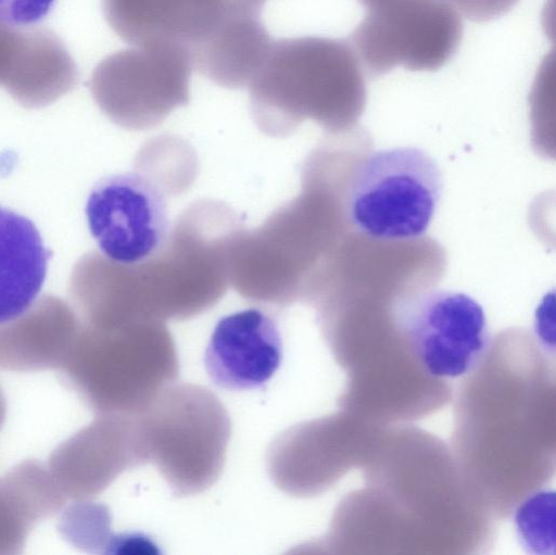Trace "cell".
Wrapping results in <instances>:
<instances>
[{
  "mask_svg": "<svg viewBox=\"0 0 556 555\" xmlns=\"http://www.w3.org/2000/svg\"><path fill=\"white\" fill-rule=\"evenodd\" d=\"M243 228L239 214L226 203L195 201L143 262L125 265L98 252L84 255L74 267L71 293L98 326L191 318L225 294L230 248Z\"/></svg>",
  "mask_w": 556,
  "mask_h": 555,
  "instance_id": "obj_1",
  "label": "cell"
},
{
  "mask_svg": "<svg viewBox=\"0 0 556 555\" xmlns=\"http://www.w3.org/2000/svg\"><path fill=\"white\" fill-rule=\"evenodd\" d=\"M249 87L255 125L279 138L307 117L327 122L355 111L366 89L349 40L319 36L273 41Z\"/></svg>",
  "mask_w": 556,
  "mask_h": 555,
  "instance_id": "obj_2",
  "label": "cell"
},
{
  "mask_svg": "<svg viewBox=\"0 0 556 555\" xmlns=\"http://www.w3.org/2000/svg\"><path fill=\"white\" fill-rule=\"evenodd\" d=\"M147 463H152L177 495L205 491L219 478L231 422L207 388L172 383L135 415Z\"/></svg>",
  "mask_w": 556,
  "mask_h": 555,
  "instance_id": "obj_3",
  "label": "cell"
},
{
  "mask_svg": "<svg viewBox=\"0 0 556 555\" xmlns=\"http://www.w3.org/2000/svg\"><path fill=\"white\" fill-rule=\"evenodd\" d=\"M443 176L437 161L416 147L372 151L355 168L346 215L359 232L381 241L424 236L438 210Z\"/></svg>",
  "mask_w": 556,
  "mask_h": 555,
  "instance_id": "obj_4",
  "label": "cell"
},
{
  "mask_svg": "<svg viewBox=\"0 0 556 555\" xmlns=\"http://www.w3.org/2000/svg\"><path fill=\"white\" fill-rule=\"evenodd\" d=\"M366 10L348 39L369 78L397 66L437 71L463 37L458 12L440 0H357Z\"/></svg>",
  "mask_w": 556,
  "mask_h": 555,
  "instance_id": "obj_5",
  "label": "cell"
},
{
  "mask_svg": "<svg viewBox=\"0 0 556 555\" xmlns=\"http://www.w3.org/2000/svg\"><path fill=\"white\" fill-rule=\"evenodd\" d=\"M192 63L186 47L134 46L103 59L89 87L100 110L117 126L147 130L188 103Z\"/></svg>",
  "mask_w": 556,
  "mask_h": 555,
  "instance_id": "obj_6",
  "label": "cell"
},
{
  "mask_svg": "<svg viewBox=\"0 0 556 555\" xmlns=\"http://www.w3.org/2000/svg\"><path fill=\"white\" fill-rule=\"evenodd\" d=\"M96 402L118 415L146 409L179 374L174 338L165 321L132 320L91 329Z\"/></svg>",
  "mask_w": 556,
  "mask_h": 555,
  "instance_id": "obj_7",
  "label": "cell"
},
{
  "mask_svg": "<svg viewBox=\"0 0 556 555\" xmlns=\"http://www.w3.org/2000/svg\"><path fill=\"white\" fill-rule=\"evenodd\" d=\"M394 317L417 361L434 377L466 375L490 345L482 305L460 291L431 288L409 293L395 305Z\"/></svg>",
  "mask_w": 556,
  "mask_h": 555,
  "instance_id": "obj_8",
  "label": "cell"
},
{
  "mask_svg": "<svg viewBox=\"0 0 556 555\" xmlns=\"http://www.w3.org/2000/svg\"><path fill=\"white\" fill-rule=\"evenodd\" d=\"M165 195L139 172L100 179L89 193L86 216L101 254L125 265L152 256L170 229Z\"/></svg>",
  "mask_w": 556,
  "mask_h": 555,
  "instance_id": "obj_9",
  "label": "cell"
},
{
  "mask_svg": "<svg viewBox=\"0 0 556 555\" xmlns=\"http://www.w3.org/2000/svg\"><path fill=\"white\" fill-rule=\"evenodd\" d=\"M282 339L275 318L260 307L222 317L204 353L211 380L227 390L263 387L278 370Z\"/></svg>",
  "mask_w": 556,
  "mask_h": 555,
  "instance_id": "obj_10",
  "label": "cell"
},
{
  "mask_svg": "<svg viewBox=\"0 0 556 555\" xmlns=\"http://www.w3.org/2000/svg\"><path fill=\"white\" fill-rule=\"evenodd\" d=\"M273 40L258 14H236L188 48L192 67L214 84L250 86L264 64Z\"/></svg>",
  "mask_w": 556,
  "mask_h": 555,
  "instance_id": "obj_11",
  "label": "cell"
},
{
  "mask_svg": "<svg viewBox=\"0 0 556 555\" xmlns=\"http://www.w3.org/2000/svg\"><path fill=\"white\" fill-rule=\"evenodd\" d=\"M49 257L33 222L0 205V326L16 320L37 302Z\"/></svg>",
  "mask_w": 556,
  "mask_h": 555,
  "instance_id": "obj_12",
  "label": "cell"
},
{
  "mask_svg": "<svg viewBox=\"0 0 556 555\" xmlns=\"http://www.w3.org/2000/svg\"><path fill=\"white\" fill-rule=\"evenodd\" d=\"M102 10L110 27L129 45L173 42L182 46L179 0H102Z\"/></svg>",
  "mask_w": 556,
  "mask_h": 555,
  "instance_id": "obj_13",
  "label": "cell"
},
{
  "mask_svg": "<svg viewBox=\"0 0 556 555\" xmlns=\"http://www.w3.org/2000/svg\"><path fill=\"white\" fill-rule=\"evenodd\" d=\"M515 524L526 548L536 554H554L555 493L540 491L532 494L517 509Z\"/></svg>",
  "mask_w": 556,
  "mask_h": 555,
  "instance_id": "obj_14",
  "label": "cell"
},
{
  "mask_svg": "<svg viewBox=\"0 0 556 555\" xmlns=\"http://www.w3.org/2000/svg\"><path fill=\"white\" fill-rule=\"evenodd\" d=\"M40 35L41 27L17 28L0 22V86L11 97L21 85Z\"/></svg>",
  "mask_w": 556,
  "mask_h": 555,
  "instance_id": "obj_15",
  "label": "cell"
},
{
  "mask_svg": "<svg viewBox=\"0 0 556 555\" xmlns=\"http://www.w3.org/2000/svg\"><path fill=\"white\" fill-rule=\"evenodd\" d=\"M266 0H185L192 28L189 48L224 20L243 13L258 14Z\"/></svg>",
  "mask_w": 556,
  "mask_h": 555,
  "instance_id": "obj_16",
  "label": "cell"
},
{
  "mask_svg": "<svg viewBox=\"0 0 556 555\" xmlns=\"http://www.w3.org/2000/svg\"><path fill=\"white\" fill-rule=\"evenodd\" d=\"M56 0H0V22L17 28L33 27L52 10Z\"/></svg>",
  "mask_w": 556,
  "mask_h": 555,
  "instance_id": "obj_17",
  "label": "cell"
},
{
  "mask_svg": "<svg viewBox=\"0 0 556 555\" xmlns=\"http://www.w3.org/2000/svg\"><path fill=\"white\" fill-rule=\"evenodd\" d=\"M472 22H489L509 12L519 0H440Z\"/></svg>",
  "mask_w": 556,
  "mask_h": 555,
  "instance_id": "obj_18",
  "label": "cell"
}]
</instances>
